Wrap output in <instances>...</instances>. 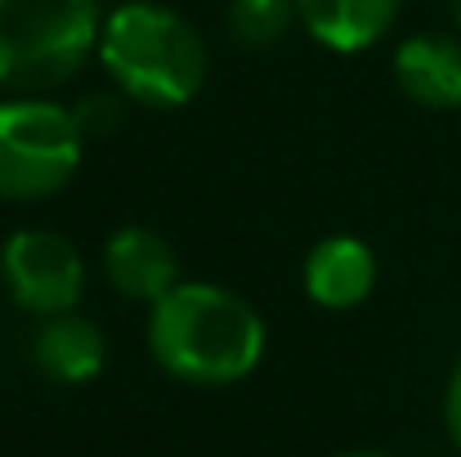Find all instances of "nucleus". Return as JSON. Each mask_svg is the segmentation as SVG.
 <instances>
[{"label":"nucleus","instance_id":"ddd939ff","mask_svg":"<svg viewBox=\"0 0 461 457\" xmlns=\"http://www.w3.org/2000/svg\"><path fill=\"white\" fill-rule=\"evenodd\" d=\"M340 457H390V453H340Z\"/></svg>","mask_w":461,"mask_h":457},{"label":"nucleus","instance_id":"423d86ee","mask_svg":"<svg viewBox=\"0 0 461 457\" xmlns=\"http://www.w3.org/2000/svg\"><path fill=\"white\" fill-rule=\"evenodd\" d=\"M394 86L430 113L461 108V36L417 32L394 50Z\"/></svg>","mask_w":461,"mask_h":457},{"label":"nucleus","instance_id":"6e6552de","mask_svg":"<svg viewBox=\"0 0 461 457\" xmlns=\"http://www.w3.org/2000/svg\"><path fill=\"white\" fill-rule=\"evenodd\" d=\"M376 288V256L363 238L336 233L305 256V292L322 309H354Z\"/></svg>","mask_w":461,"mask_h":457},{"label":"nucleus","instance_id":"7ed1b4c3","mask_svg":"<svg viewBox=\"0 0 461 457\" xmlns=\"http://www.w3.org/2000/svg\"><path fill=\"white\" fill-rule=\"evenodd\" d=\"M95 0H0V86L41 95L99 50Z\"/></svg>","mask_w":461,"mask_h":457},{"label":"nucleus","instance_id":"9d476101","mask_svg":"<svg viewBox=\"0 0 461 457\" xmlns=\"http://www.w3.org/2000/svg\"><path fill=\"white\" fill-rule=\"evenodd\" d=\"M403 0H296V18L309 36L336 54L372 50L399 23Z\"/></svg>","mask_w":461,"mask_h":457},{"label":"nucleus","instance_id":"20e7f679","mask_svg":"<svg viewBox=\"0 0 461 457\" xmlns=\"http://www.w3.org/2000/svg\"><path fill=\"white\" fill-rule=\"evenodd\" d=\"M77 113L50 99L0 104V202L54 197L81 166Z\"/></svg>","mask_w":461,"mask_h":457},{"label":"nucleus","instance_id":"39448f33","mask_svg":"<svg viewBox=\"0 0 461 457\" xmlns=\"http://www.w3.org/2000/svg\"><path fill=\"white\" fill-rule=\"evenodd\" d=\"M0 283L9 301L36 318L77 309L86 292L81 251L54 229H18L0 247Z\"/></svg>","mask_w":461,"mask_h":457},{"label":"nucleus","instance_id":"f8f14e48","mask_svg":"<svg viewBox=\"0 0 461 457\" xmlns=\"http://www.w3.org/2000/svg\"><path fill=\"white\" fill-rule=\"evenodd\" d=\"M444 426H448L453 449L461 453V359H457V368H453V377H448V395H444Z\"/></svg>","mask_w":461,"mask_h":457},{"label":"nucleus","instance_id":"9b49d317","mask_svg":"<svg viewBox=\"0 0 461 457\" xmlns=\"http://www.w3.org/2000/svg\"><path fill=\"white\" fill-rule=\"evenodd\" d=\"M296 18V0H233L229 5V32L238 45L247 50H269L292 32Z\"/></svg>","mask_w":461,"mask_h":457},{"label":"nucleus","instance_id":"4468645a","mask_svg":"<svg viewBox=\"0 0 461 457\" xmlns=\"http://www.w3.org/2000/svg\"><path fill=\"white\" fill-rule=\"evenodd\" d=\"M453 14H457V32H461V0H453Z\"/></svg>","mask_w":461,"mask_h":457},{"label":"nucleus","instance_id":"1a4fd4ad","mask_svg":"<svg viewBox=\"0 0 461 457\" xmlns=\"http://www.w3.org/2000/svg\"><path fill=\"white\" fill-rule=\"evenodd\" d=\"M32 359L36 368L59 381V386H81V381H95L104 372V359H108V341L99 332V323L81 318L77 309L68 314H54V318H41L36 336H32Z\"/></svg>","mask_w":461,"mask_h":457},{"label":"nucleus","instance_id":"0eeeda50","mask_svg":"<svg viewBox=\"0 0 461 457\" xmlns=\"http://www.w3.org/2000/svg\"><path fill=\"white\" fill-rule=\"evenodd\" d=\"M104 274L126 301H144V305H157L175 283H184L175 247L149 224H126V229H117L108 238Z\"/></svg>","mask_w":461,"mask_h":457},{"label":"nucleus","instance_id":"f03ea898","mask_svg":"<svg viewBox=\"0 0 461 457\" xmlns=\"http://www.w3.org/2000/svg\"><path fill=\"white\" fill-rule=\"evenodd\" d=\"M113 86L144 108H184L206 86V45L188 18L157 0L117 5L95 50Z\"/></svg>","mask_w":461,"mask_h":457},{"label":"nucleus","instance_id":"f257e3e1","mask_svg":"<svg viewBox=\"0 0 461 457\" xmlns=\"http://www.w3.org/2000/svg\"><path fill=\"white\" fill-rule=\"evenodd\" d=\"M157 368L188 386H233L265 359V318L215 283H175L149 314Z\"/></svg>","mask_w":461,"mask_h":457}]
</instances>
